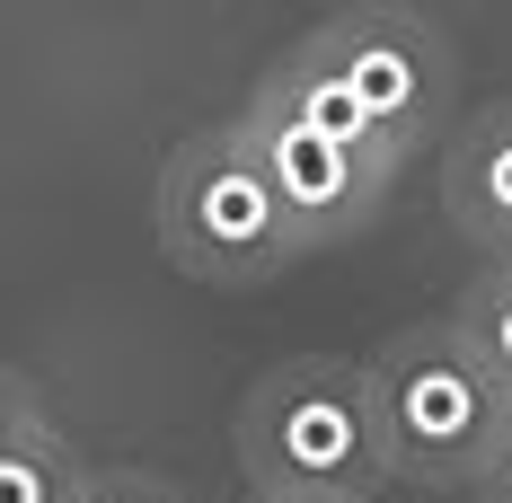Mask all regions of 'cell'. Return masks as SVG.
<instances>
[{"label": "cell", "mask_w": 512, "mask_h": 503, "mask_svg": "<svg viewBox=\"0 0 512 503\" xmlns=\"http://www.w3.org/2000/svg\"><path fill=\"white\" fill-rule=\"evenodd\" d=\"M371 380V424H380V468L424 495H460L504 433L512 398L486 380V362L468 353L451 318H415L362 362Z\"/></svg>", "instance_id": "cell-1"}, {"label": "cell", "mask_w": 512, "mask_h": 503, "mask_svg": "<svg viewBox=\"0 0 512 503\" xmlns=\"http://www.w3.org/2000/svg\"><path fill=\"white\" fill-rule=\"evenodd\" d=\"M151 230H159V256H168L177 274L212 283V292H256V283L292 274L309 256L301 230H292V212L265 186V168L248 159L239 124L186 133L177 151L159 159Z\"/></svg>", "instance_id": "cell-2"}, {"label": "cell", "mask_w": 512, "mask_h": 503, "mask_svg": "<svg viewBox=\"0 0 512 503\" xmlns=\"http://www.w3.org/2000/svg\"><path fill=\"white\" fill-rule=\"evenodd\" d=\"M239 477L256 495H362L389 477L371 380L345 353H292L239 398Z\"/></svg>", "instance_id": "cell-3"}, {"label": "cell", "mask_w": 512, "mask_h": 503, "mask_svg": "<svg viewBox=\"0 0 512 503\" xmlns=\"http://www.w3.org/2000/svg\"><path fill=\"white\" fill-rule=\"evenodd\" d=\"M301 45L371 106V124L389 133L398 159H415L442 124H451V98H460L451 36H442L424 9H407V0H354V9H336V18H318Z\"/></svg>", "instance_id": "cell-4"}, {"label": "cell", "mask_w": 512, "mask_h": 503, "mask_svg": "<svg viewBox=\"0 0 512 503\" xmlns=\"http://www.w3.org/2000/svg\"><path fill=\"white\" fill-rule=\"evenodd\" d=\"M239 142H248V159L265 168V186H274V203L292 212V230H301L309 256L362 239V230L380 221L389 186H398V159L354 151V142L318 133V124H309V115H292L265 80H256L248 106H239Z\"/></svg>", "instance_id": "cell-5"}, {"label": "cell", "mask_w": 512, "mask_h": 503, "mask_svg": "<svg viewBox=\"0 0 512 503\" xmlns=\"http://www.w3.org/2000/svg\"><path fill=\"white\" fill-rule=\"evenodd\" d=\"M442 212H451V221H460V239H477L486 256H512V98L486 106L460 142H451Z\"/></svg>", "instance_id": "cell-6"}, {"label": "cell", "mask_w": 512, "mask_h": 503, "mask_svg": "<svg viewBox=\"0 0 512 503\" xmlns=\"http://www.w3.org/2000/svg\"><path fill=\"white\" fill-rule=\"evenodd\" d=\"M451 327H460L468 353L486 362V380L512 398V256H486V274L451 301Z\"/></svg>", "instance_id": "cell-7"}, {"label": "cell", "mask_w": 512, "mask_h": 503, "mask_svg": "<svg viewBox=\"0 0 512 503\" xmlns=\"http://www.w3.org/2000/svg\"><path fill=\"white\" fill-rule=\"evenodd\" d=\"M80 495H89V459L53 424H36L18 451H0V503H80Z\"/></svg>", "instance_id": "cell-8"}, {"label": "cell", "mask_w": 512, "mask_h": 503, "mask_svg": "<svg viewBox=\"0 0 512 503\" xmlns=\"http://www.w3.org/2000/svg\"><path fill=\"white\" fill-rule=\"evenodd\" d=\"M36 424H53V415H45V398H36V380L0 362V451H18V442H27Z\"/></svg>", "instance_id": "cell-9"}, {"label": "cell", "mask_w": 512, "mask_h": 503, "mask_svg": "<svg viewBox=\"0 0 512 503\" xmlns=\"http://www.w3.org/2000/svg\"><path fill=\"white\" fill-rule=\"evenodd\" d=\"M80 503H186L168 477H151V468H89V495Z\"/></svg>", "instance_id": "cell-10"}, {"label": "cell", "mask_w": 512, "mask_h": 503, "mask_svg": "<svg viewBox=\"0 0 512 503\" xmlns=\"http://www.w3.org/2000/svg\"><path fill=\"white\" fill-rule=\"evenodd\" d=\"M468 495L477 503H512V415H504V433H495V451H486V468H477Z\"/></svg>", "instance_id": "cell-11"}, {"label": "cell", "mask_w": 512, "mask_h": 503, "mask_svg": "<svg viewBox=\"0 0 512 503\" xmlns=\"http://www.w3.org/2000/svg\"><path fill=\"white\" fill-rule=\"evenodd\" d=\"M248 503H362V495H256L248 486Z\"/></svg>", "instance_id": "cell-12"}]
</instances>
